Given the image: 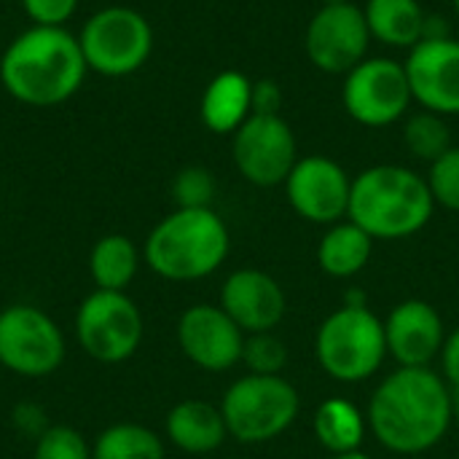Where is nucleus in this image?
Listing matches in <instances>:
<instances>
[{"mask_svg": "<svg viewBox=\"0 0 459 459\" xmlns=\"http://www.w3.org/2000/svg\"><path fill=\"white\" fill-rule=\"evenodd\" d=\"M368 422L385 449L422 455L452 425V390L430 368H398L377 387Z\"/></svg>", "mask_w": 459, "mask_h": 459, "instance_id": "1", "label": "nucleus"}, {"mask_svg": "<svg viewBox=\"0 0 459 459\" xmlns=\"http://www.w3.org/2000/svg\"><path fill=\"white\" fill-rule=\"evenodd\" d=\"M81 43L65 27L32 24L16 35L0 59L5 91L30 108H54L67 102L86 78Z\"/></svg>", "mask_w": 459, "mask_h": 459, "instance_id": "2", "label": "nucleus"}, {"mask_svg": "<svg viewBox=\"0 0 459 459\" xmlns=\"http://www.w3.org/2000/svg\"><path fill=\"white\" fill-rule=\"evenodd\" d=\"M433 210L425 178L401 164H377L352 180L347 218L371 239H406L430 223Z\"/></svg>", "mask_w": 459, "mask_h": 459, "instance_id": "3", "label": "nucleus"}, {"mask_svg": "<svg viewBox=\"0 0 459 459\" xmlns=\"http://www.w3.org/2000/svg\"><path fill=\"white\" fill-rule=\"evenodd\" d=\"M229 247V229L212 207H178L151 229L143 255L159 277L169 282H194L218 272Z\"/></svg>", "mask_w": 459, "mask_h": 459, "instance_id": "4", "label": "nucleus"}, {"mask_svg": "<svg viewBox=\"0 0 459 459\" xmlns=\"http://www.w3.org/2000/svg\"><path fill=\"white\" fill-rule=\"evenodd\" d=\"M317 360L336 382H366L387 355L385 323L368 307H342L317 331Z\"/></svg>", "mask_w": 459, "mask_h": 459, "instance_id": "5", "label": "nucleus"}, {"mask_svg": "<svg viewBox=\"0 0 459 459\" xmlns=\"http://www.w3.org/2000/svg\"><path fill=\"white\" fill-rule=\"evenodd\" d=\"M299 406V393L288 379L247 374L226 390L221 414L239 444H266L296 422Z\"/></svg>", "mask_w": 459, "mask_h": 459, "instance_id": "6", "label": "nucleus"}, {"mask_svg": "<svg viewBox=\"0 0 459 459\" xmlns=\"http://www.w3.org/2000/svg\"><path fill=\"white\" fill-rule=\"evenodd\" d=\"M86 67L121 78L137 73L153 51V30L148 19L126 5H110L91 13L78 35Z\"/></svg>", "mask_w": 459, "mask_h": 459, "instance_id": "7", "label": "nucleus"}, {"mask_svg": "<svg viewBox=\"0 0 459 459\" xmlns=\"http://www.w3.org/2000/svg\"><path fill=\"white\" fill-rule=\"evenodd\" d=\"M75 339L97 363H124L143 342V312L124 290H91L75 312Z\"/></svg>", "mask_w": 459, "mask_h": 459, "instance_id": "8", "label": "nucleus"}, {"mask_svg": "<svg viewBox=\"0 0 459 459\" xmlns=\"http://www.w3.org/2000/svg\"><path fill=\"white\" fill-rule=\"evenodd\" d=\"M65 336L51 315L32 304L0 309V366L24 379L51 377L65 363Z\"/></svg>", "mask_w": 459, "mask_h": 459, "instance_id": "9", "label": "nucleus"}, {"mask_svg": "<svg viewBox=\"0 0 459 459\" xmlns=\"http://www.w3.org/2000/svg\"><path fill=\"white\" fill-rule=\"evenodd\" d=\"M411 102L406 67L390 56H366L344 75L342 105L363 126H390L406 116Z\"/></svg>", "mask_w": 459, "mask_h": 459, "instance_id": "10", "label": "nucleus"}, {"mask_svg": "<svg viewBox=\"0 0 459 459\" xmlns=\"http://www.w3.org/2000/svg\"><path fill=\"white\" fill-rule=\"evenodd\" d=\"M371 30L360 5L336 3L320 5L309 19L304 48L309 62L328 75H347L368 56Z\"/></svg>", "mask_w": 459, "mask_h": 459, "instance_id": "11", "label": "nucleus"}, {"mask_svg": "<svg viewBox=\"0 0 459 459\" xmlns=\"http://www.w3.org/2000/svg\"><path fill=\"white\" fill-rule=\"evenodd\" d=\"M231 137L239 175L258 188L285 183L299 161L296 134L282 116H250Z\"/></svg>", "mask_w": 459, "mask_h": 459, "instance_id": "12", "label": "nucleus"}, {"mask_svg": "<svg viewBox=\"0 0 459 459\" xmlns=\"http://www.w3.org/2000/svg\"><path fill=\"white\" fill-rule=\"evenodd\" d=\"M290 207L309 223H339L350 210L352 180L328 156L299 159L285 180Z\"/></svg>", "mask_w": 459, "mask_h": 459, "instance_id": "13", "label": "nucleus"}, {"mask_svg": "<svg viewBox=\"0 0 459 459\" xmlns=\"http://www.w3.org/2000/svg\"><path fill=\"white\" fill-rule=\"evenodd\" d=\"M183 355L204 371H229L242 360L245 331L212 304H194L178 320Z\"/></svg>", "mask_w": 459, "mask_h": 459, "instance_id": "14", "label": "nucleus"}, {"mask_svg": "<svg viewBox=\"0 0 459 459\" xmlns=\"http://www.w3.org/2000/svg\"><path fill=\"white\" fill-rule=\"evenodd\" d=\"M411 97L422 110L459 116V40H420L403 62Z\"/></svg>", "mask_w": 459, "mask_h": 459, "instance_id": "15", "label": "nucleus"}, {"mask_svg": "<svg viewBox=\"0 0 459 459\" xmlns=\"http://www.w3.org/2000/svg\"><path fill=\"white\" fill-rule=\"evenodd\" d=\"M387 352L401 368H430L436 355L444 350V320L428 301H403L385 320Z\"/></svg>", "mask_w": 459, "mask_h": 459, "instance_id": "16", "label": "nucleus"}, {"mask_svg": "<svg viewBox=\"0 0 459 459\" xmlns=\"http://www.w3.org/2000/svg\"><path fill=\"white\" fill-rule=\"evenodd\" d=\"M285 293L274 277L261 269H239L226 277L221 290V309L245 331L266 333L285 317Z\"/></svg>", "mask_w": 459, "mask_h": 459, "instance_id": "17", "label": "nucleus"}, {"mask_svg": "<svg viewBox=\"0 0 459 459\" xmlns=\"http://www.w3.org/2000/svg\"><path fill=\"white\" fill-rule=\"evenodd\" d=\"M202 124L215 134H234L253 116V81L239 70L218 73L199 102Z\"/></svg>", "mask_w": 459, "mask_h": 459, "instance_id": "18", "label": "nucleus"}, {"mask_svg": "<svg viewBox=\"0 0 459 459\" xmlns=\"http://www.w3.org/2000/svg\"><path fill=\"white\" fill-rule=\"evenodd\" d=\"M164 430L169 444L186 455H210L221 449L229 436L221 409L207 401H183L172 406Z\"/></svg>", "mask_w": 459, "mask_h": 459, "instance_id": "19", "label": "nucleus"}, {"mask_svg": "<svg viewBox=\"0 0 459 459\" xmlns=\"http://www.w3.org/2000/svg\"><path fill=\"white\" fill-rule=\"evenodd\" d=\"M371 38L393 48H414L422 40L428 11L420 0H368L363 5Z\"/></svg>", "mask_w": 459, "mask_h": 459, "instance_id": "20", "label": "nucleus"}, {"mask_svg": "<svg viewBox=\"0 0 459 459\" xmlns=\"http://www.w3.org/2000/svg\"><path fill=\"white\" fill-rule=\"evenodd\" d=\"M371 253H374V239L360 226L347 221V223H333L323 234L317 247V264L325 274L347 280L366 269Z\"/></svg>", "mask_w": 459, "mask_h": 459, "instance_id": "21", "label": "nucleus"}, {"mask_svg": "<svg viewBox=\"0 0 459 459\" xmlns=\"http://www.w3.org/2000/svg\"><path fill=\"white\" fill-rule=\"evenodd\" d=\"M140 269V253L124 234H105L89 253V274L97 290H124Z\"/></svg>", "mask_w": 459, "mask_h": 459, "instance_id": "22", "label": "nucleus"}, {"mask_svg": "<svg viewBox=\"0 0 459 459\" xmlns=\"http://www.w3.org/2000/svg\"><path fill=\"white\" fill-rule=\"evenodd\" d=\"M315 436L323 449L333 455L360 452L366 436V420L355 403L344 398H331L315 411Z\"/></svg>", "mask_w": 459, "mask_h": 459, "instance_id": "23", "label": "nucleus"}, {"mask_svg": "<svg viewBox=\"0 0 459 459\" xmlns=\"http://www.w3.org/2000/svg\"><path fill=\"white\" fill-rule=\"evenodd\" d=\"M91 459H164V441L143 425L118 422L94 438Z\"/></svg>", "mask_w": 459, "mask_h": 459, "instance_id": "24", "label": "nucleus"}, {"mask_svg": "<svg viewBox=\"0 0 459 459\" xmlns=\"http://www.w3.org/2000/svg\"><path fill=\"white\" fill-rule=\"evenodd\" d=\"M403 143L414 159L433 164L436 159H441L452 148V129H449L444 116L430 113V110H420V113L406 118Z\"/></svg>", "mask_w": 459, "mask_h": 459, "instance_id": "25", "label": "nucleus"}, {"mask_svg": "<svg viewBox=\"0 0 459 459\" xmlns=\"http://www.w3.org/2000/svg\"><path fill=\"white\" fill-rule=\"evenodd\" d=\"M242 363L250 374L261 377H280L288 366V347L274 333H250L242 347Z\"/></svg>", "mask_w": 459, "mask_h": 459, "instance_id": "26", "label": "nucleus"}, {"mask_svg": "<svg viewBox=\"0 0 459 459\" xmlns=\"http://www.w3.org/2000/svg\"><path fill=\"white\" fill-rule=\"evenodd\" d=\"M32 459H91V446L75 428L51 425L38 436Z\"/></svg>", "mask_w": 459, "mask_h": 459, "instance_id": "27", "label": "nucleus"}, {"mask_svg": "<svg viewBox=\"0 0 459 459\" xmlns=\"http://www.w3.org/2000/svg\"><path fill=\"white\" fill-rule=\"evenodd\" d=\"M172 199L183 210L210 207L215 199V178L204 167H186L172 180Z\"/></svg>", "mask_w": 459, "mask_h": 459, "instance_id": "28", "label": "nucleus"}, {"mask_svg": "<svg viewBox=\"0 0 459 459\" xmlns=\"http://www.w3.org/2000/svg\"><path fill=\"white\" fill-rule=\"evenodd\" d=\"M436 204L459 212V148H449L441 159L430 164V175L425 178Z\"/></svg>", "mask_w": 459, "mask_h": 459, "instance_id": "29", "label": "nucleus"}, {"mask_svg": "<svg viewBox=\"0 0 459 459\" xmlns=\"http://www.w3.org/2000/svg\"><path fill=\"white\" fill-rule=\"evenodd\" d=\"M24 13L38 27H62L78 8V0H22Z\"/></svg>", "mask_w": 459, "mask_h": 459, "instance_id": "30", "label": "nucleus"}, {"mask_svg": "<svg viewBox=\"0 0 459 459\" xmlns=\"http://www.w3.org/2000/svg\"><path fill=\"white\" fill-rule=\"evenodd\" d=\"M282 86L272 78L253 81V116H280Z\"/></svg>", "mask_w": 459, "mask_h": 459, "instance_id": "31", "label": "nucleus"}, {"mask_svg": "<svg viewBox=\"0 0 459 459\" xmlns=\"http://www.w3.org/2000/svg\"><path fill=\"white\" fill-rule=\"evenodd\" d=\"M441 363H444V377L452 387H459V328L444 342L441 350Z\"/></svg>", "mask_w": 459, "mask_h": 459, "instance_id": "32", "label": "nucleus"}, {"mask_svg": "<svg viewBox=\"0 0 459 459\" xmlns=\"http://www.w3.org/2000/svg\"><path fill=\"white\" fill-rule=\"evenodd\" d=\"M452 420H457L459 425V387H455L452 393Z\"/></svg>", "mask_w": 459, "mask_h": 459, "instance_id": "33", "label": "nucleus"}, {"mask_svg": "<svg viewBox=\"0 0 459 459\" xmlns=\"http://www.w3.org/2000/svg\"><path fill=\"white\" fill-rule=\"evenodd\" d=\"M331 459H371V457H366L363 452H350V455H333Z\"/></svg>", "mask_w": 459, "mask_h": 459, "instance_id": "34", "label": "nucleus"}, {"mask_svg": "<svg viewBox=\"0 0 459 459\" xmlns=\"http://www.w3.org/2000/svg\"><path fill=\"white\" fill-rule=\"evenodd\" d=\"M323 5H336V3H350V0H320Z\"/></svg>", "mask_w": 459, "mask_h": 459, "instance_id": "35", "label": "nucleus"}, {"mask_svg": "<svg viewBox=\"0 0 459 459\" xmlns=\"http://www.w3.org/2000/svg\"><path fill=\"white\" fill-rule=\"evenodd\" d=\"M452 8H455V13L459 16V0H452Z\"/></svg>", "mask_w": 459, "mask_h": 459, "instance_id": "36", "label": "nucleus"}]
</instances>
